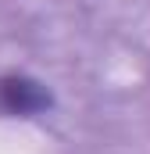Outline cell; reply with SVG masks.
Listing matches in <instances>:
<instances>
[{
    "label": "cell",
    "mask_w": 150,
    "mask_h": 154,
    "mask_svg": "<svg viewBox=\"0 0 150 154\" xmlns=\"http://www.w3.org/2000/svg\"><path fill=\"white\" fill-rule=\"evenodd\" d=\"M50 108H54V93L46 82L22 75V72L0 75V111L29 118V115H39V111H50Z\"/></svg>",
    "instance_id": "1"
}]
</instances>
